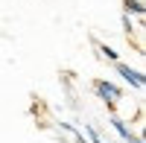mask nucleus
Listing matches in <instances>:
<instances>
[{
	"mask_svg": "<svg viewBox=\"0 0 146 143\" xmlns=\"http://www.w3.org/2000/svg\"><path fill=\"white\" fill-rule=\"evenodd\" d=\"M94 91L100 93V97H102L108 105H117V102H120V97H123L117 85H111V82H102V79H100V82H94Z\"/></svg>",
	"mask_w": 146,
	"mask_h": 143,
	"instance_id": "f257e3e1",
	"label": "nucleus"
},
{
	"mask_svg": "<svg viewBox=\"0 0 146 143\" xmlns=\"http://www.w3.org/2000/svg\"><path fill=\"white\" fill-rule=\"evenodd\" d=\"M111 126L117 128V132H120V134H123V140H126V143H140V140H137V137H135V134H131V132H129V128H126V123H123V120H120V117H111Z\"/></svg>",
	"mask_w": 146,
	"mask_h": 143,
	"instance_id": "7ed1b4c3",
	"label": "nucleus"
},
{
	"mask_svg": "<svg viewBox=\"0 0 146 143\" xmlns=\"http://www.w3.org/2000/svg\"><path fill=\"white\" fill-rule=\"evenodd\" d=\"M114 67H117V73L123 76L126 82H131V85H135L137 91H143V88H146V79L140 76V70H135V67H129V64H123V62H114Z\"/></svg>",
	"mask_w": 146,
	"mask_h": 143,
	"instance_id": "f03ea898",
	"label": "nucleus"
},
{
	"mask_svg": "<svg viewBox=\"0 0 146 143\" xmlns=\"http://www.w3.org/2000/svg\"><path fill=\"white\" fill-rule=\"evenodd\" d=\"M100 56H102V58H108L111 64H114V62H120V58H117V53L111 50V47H102V44H100Z\"/></svg>",
	"mask_w": 146,
	"mask_h": 143,
	"instance_id": "20e7f679",
	"label": "nucleus"
}]
</instances>
